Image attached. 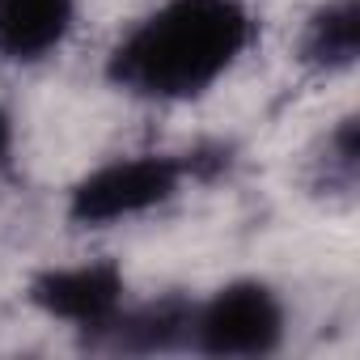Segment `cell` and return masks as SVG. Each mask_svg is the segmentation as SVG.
Returning <instances> with one entry per match:
<instances>
[{
    "instance_id": "5",
    "label": "cell",
    "mask_w": 360,
    "mask_h": 360,
    "mask_svg": "<svg viewBox=\"0 0 360 360\" xmlns=\"http://www.w3.org/2000/svg\"><path fill=\"white\" fill-rule=\"evenodd\" d=\"M81 0H0V64L39 68L77 34Z\"/></svg>"
},
{
    "instance_id": "7",
    "label": "cell",
    "mask_w": 360,
    "mask_h": 360,
    "mask_svg": "<svg viewBox=\"0 0 360 360\" xmlns=\"http://www.w3.org/2000/svg\"><path fill=\"white\" fill-rule=\"evenodd\" d=\"M297 60L318 77L352 72L360 60V0H322L297 34Z\"/></svg>"
},
{
    "instance_id": "1",
    "label": "cell",
    "mask_w": 360,
    "mask_h": 360,
    "mask_svg": "<svg viewBox=\"0 0 360 360\" xmlns=\"http://www.w3.org/2000/svg\"><path fill=\"white\" fill-rule=\"evenodd\" d=\"M255 30L246 0H157L110 43L102 77L123 98L187 106L233 77Z\"/></svg>"
},
{
    "instance_id": "9",
    "label": "cell",
    "mask_w": 360,
    "mask_h": 360,
    "mask_svg": "<svg viewBox=\"0 0 360 360\" xmlns=\"http://www.w3.org/2000/svg\"><path fill=\"white\" fill-rule=\"evenodd\" d=\"M13 153H18V115L0 102V169H9Z\"/></svg>"
},
{
    "instance_id": "8",
    "label": "cell",
    "mask_w": 360,
    "mask_h": 360,
    "mask_svg": "<svg viewBox=\"0 0 360 360\" xmlns=\"http://www.w3.org/2000/svg\"><path fill=\"white\" fill-rule=\"evenodd\" d=\"M318 165V187L330 191H352L356 187V169H360V131H356V115H343L326 140H322V157H314Z\"/></svg>"
},
{
    "instance_id": "2",
    "label": "cell",
    "mask_w": 360,
    "mask_h": 360,
    "mask_svg": "<svg viewBox=\"0 0 360 360\" xmlns=\"http://www.w3.org/2000/svg\"><path fill=\"white\" fill-rule=\"evenodd\" d=\"M208 153L187 148V153H119L98 165H89L64 195V221L72 229L98 233V229H119L136 225L161 208H169L191 183L208 174Z\"/></svg>"
},
{
    "instance_id": "4",
    "label": "cell",
    "mask_w": 360,
    "mask_h": 360,
    "mask_svg": "<svg viewBox=\"0 0 360 360\" xmlns=\"http://www.w3.org/2000/svg\"><path fill=\"white\" fill-rule=\"evenodd\" d=\"M26 301L34 314L81 335L94 347L131 301V284L115 259H72L39 267L26 284Z\"/></svg>"
},
{
    "instance_id": "3",
    "label": "cell",
    "mask_w": 360,
    "mask_h": 360,
    "mask_svg": "<svg viewBox=\"0 0 360 360\" xmlns=\"http://www.w3.org/2000/svg\"><path fill=\"white\" fill-rule=\"evenodd\" d=\"M288 343V301L263 276H233L191 297L187 352L208 360H267Z\"/></svg>"
},
{
    "instance_id": "6",
    "label": "cell",
    "mask_w": 360,
    "mask_h": 360,
    "mask_svg": "<svg viewBox=\"0 0 360 360\" xmlns=\"http://www.w3.org/2000/svg\"><path fill=\"white\" fill-rule=\"evenodd\" d=\"M187 330H191V292L131 297L94 347L119 356H178L187 352Z\"/></svg>"
}]
</instances>
